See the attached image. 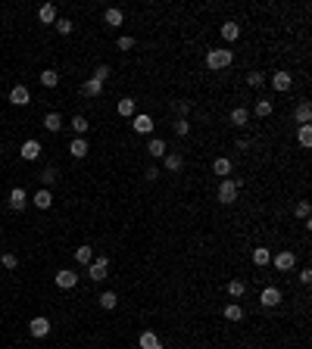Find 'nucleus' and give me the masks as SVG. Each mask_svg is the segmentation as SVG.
<instances>
[{"instance_id": "nucleus-1", "label": "nucleus", "mask_w": 312, "mask_h": 349, "mask_svg": "<svg viewBox=\"0 0 312 349\" xmlns=\"http://www.w3.org/2000/svg\"><path fill=\"white\" fill-rule=\"evenodd\" d=\"M231 63H234V53L225 50V47H218V50H209V53H206V66H209L212 72H218V69H228Z\"/></svg>"}, {"instance_id": "nucleus-2", "label": "nucleus", "mask_w": 312, "mask_h": 349, "mask_svg": "<svg viewBox=\"0 0 312 349\" xmlns=\"http://www.w3.org/2000/svg\"><path fill=\"white\" fill-rule=\"evenodd\" d=\"M237 193H240V184L234 178H222V181H218V203H222V206H231L237 200Z\"/></svg>"}, {"instance_id": "nucleus-3", "label": "nucleus", "mask_w": 312, "mask_h": 349, "mask_svg": "<svg viewBox=\"0 0 312 349\" xmlns=\"http://www.w3.org/2000/svg\"><path fill=\"white\" fill-rule=\"evenodd\" d=\"M106 271H109V259H106V256L91 259V265H88V277H91V281H106Z\"/></svg>"}, {"instance_id": "nucleus-4", "label": "nucleus", "mask_w": 312, "mask_h": 349, "mask_svg": "<svg viewBox=\"0 0 312 349\" xmlns=\"http://www.w3.org/2000/svg\"><path fill=\"white\" fill-rule=\"evenodd\" d=\"M272 87L278 90V94L291 90V87H294V75H291V72H284V69H281V72H275V75H272Z\"/></svg>"}, {"instance_id": "nucleus-5", "label": "nucleus", "mask_w": 312, "mask_h": 349, "mask_svg": "<svg viewBox=\"0 0 312 349\" xmlns=\"http://www.w3.org/2000/svg\"><path fill=\"white\" fill-rule=\"evenodd\" d=\"M28 334H31V337H38V340H41V337H47V334H50V321L44 318V315L31 318V321H28Z\"/></svg>"}, {"instance_id": "nucleus-6", "label": "nucleus", "mask_w": 312, "mask_h": 349, "mask_svg": "<svg viewBox=\"0 0 312 349\" xmlns=\"http://www.w3.org/2000/svg\"><path fill=\"white\" fill-rule=\"evenodd\" d=\"M275 268H278V271H294V265H297V256L291 253V250H284V253H278V256H275Z\"/></svg>"}, {"instance_id": "nucleus-7", "label": "nucleus", "mask_w": 312, "mask_h": 349, "mask_svg": "<svg viewBox=\"0 0 312 349\" xmlns=\"http://www.w3.org/2000/svg\"><path fill=\"white\" fill-rule=\"evenodd\" d=\"M25 206H28V193L22 187H13L9 190V209H13V212H22Z\"/></svg>"}, {"instance_id": "nucleus-8", "label": "nucleus", "mask_w": 312, "mask_h": 349, "mask_svg": "<svg viewBox=\"0 0 312 349\" xmlns=\"http://www.w3.org/2000/svg\"><path fill=\"white\" fill-rule=\"evenodd\" d=\"M78 284V274L72 268H63V271H56V287L60 290H72Z\"/></svg>"}, {"instance_id": "nucleus-9", "label": "nucleus", "mask_w": 312, "mask_h": 349, "mask_svg": "<svg viewBox=\"0 0 312 349\" xmlns=\"http://www.w3.org/2000/svg\"><path fill=\"white\" fill-rule=\"evenodd\" d=\"M259 302H262L265 309H275V306L281 302V290H278V287H265L262 293H259Z\"/></svg>"}, {"instance_id": "nucleus-10", "label": "nucleus", "mask_w": 312, "mask_h": 349, "mask_svg": "<svg viewBox=\"0 0 312 349\" xmlns=\"http://www.w3.org/2000/svg\"><path fill=\"white\" fill-rule=\"evenodd\" d=\"M9 103H13V106H25V103H31L28 87H25V85H16L13 90H9Z\"/></svg>"}, {"instance_id": "nucleus-11", "label": "nucleus", "mask_w": 312, "mask_h": 349, "mask_svg": "<svg viewBox=\"0 0 312 349\" xmlns=\"http://www.w3.org/2000/svg\"><path fill=\"white\" fill-rule=\"evenodd\" d=\"M131 128H134V134H150L153 131V119L144 112V115H134L131 119Z\"/></svg>"}, {"instance_id": "nucleus-12", "label": "nucleus", "mask_w": 312, "mask_h": 349, "mask_svg": "<svg viewBox=\"0 0 312 349\" xmlns=\"http://www.w3.org/2000/svg\"><path fill=\"white\" fill-rule=\"evenodd\" d=\"M19 156H22V159H28V162H31V159H38V156H41V144L31 137V141H25V144L19 147Z\"/></svg>"}, {"instance_id": "nucleus-13", "label": "nucleus", "mask_w": 312, "mask_h": 349, "mask_svg": "<svg viewBox=\"0 0 312 349\" xmlns=\"http://www.w3.org/2000/svg\"><path fill=\"white\" fill-rule=\"evenodd\" d=\"M137 346L141 349H163V340H159L153 331H144L141 337H137Z\"/></svg>"}, {"instance_id": "nucleus-14", "label": "nucleus", "mask_w": 312, "mask_h": 349, "mask_svg": "<svg viewBox=\"0 0 312 349\" xmlns=\"http://www.w3.org/2000/svg\"><path fill=\"white\" fill-rule=\"evenodd\" d=\"M31 203H34V206H38V209H50V206H53V193H50L47 187H41L38 193H34V196H31Z\"/></svg>"}, {"instance_id": "nucleus-15", "label": "nucleus", "mask_w": 312, "mask_h": 349, "mask_svg": "<svg viewBox=\"0 0 312 349\" xmlns=\"http://www.w3.org/2000/svg\"><path fill=\"white\" fill-rule=\"evenodd\" d=\"M88 150H91V147H88L85 137H75V141L69 144V153H72L75 159H85V156H88Z\"/></svg>"}, {"instance_id": "nucleus-16", "label": "nucleus", "mask_w": 312, "mask_h": 349, "mask_svg": "<svg viewBox=\"0 0 312 349\" xmlns=\"http://www.w3.org/2000/svg\"><path fill=\"white\" fill-rule=\"evenodd\" d=\"M103 22H106L109 28H119L122 22H125V13H122V9H115V6H112V9H106V13H103Z\"/></svg>"}, {"instance_id": "nucleus-17", "label": "nucleus", "mask_w": 312, "mask_h": 349, "mask_svg": "<svg viewBox=\"0 0 312 349\" xmlns=\"http://www.w3.org/2000/svg\"><path fill=\"white\" fill-rule=\"evenodd\" d=\"M218 31H222V38H225L228 44L240 38V25H237V22H222V28H218Z\"/></svg>"}, {"instance_id": "nucleus-18", "label": "nucleus", "mask_w": 312, "mask_h": 349, "mask_svg": "<svg viewBox=\"0 0 312 349\" xmlns=\"http://www.w3.org/2000/svg\"><path fill=\"white\" fill-rule=\"evenodd\" d=\"M294 119H297L300 125H309V119H312V103H309V100H303V103H300V106H297Z\"/></svg>"}, {"instance_id": "nucleus-19", "label": "nucleus", "mask_w": 312, "mask_h": 349, "mask_svg": "<svg viewBox=\"0 0 312 349\" xmlns=\"http://www.w3.org/2000/svg\"><path fill=\"white\" fill-rule=\"evenodd\" d=\"M38 19L44 22V25H53V22H56V6H53V3H44V6L38 9Z\"/></svg>"}, {"instance_id": "nucleus-20", "label": "nucleus", "mask_w": 312, "mask_h": 349, "mask_svg": "<svg viewBox=\"0 0 312 349\" xmlns=\"http://www.w3.org/2000/svg\"><path fill=\"white\" fill-rule=\"evenodd\" d=\"M147 153L153 156V159H163V156H166V141H159V137H153V141L147 144Z\"/></svg>"}, {"instance_id": "nucleus-21", "label": "nucleus", "mask_w": 312, "mask_h": 349, "mask_svg": "<svg viewBox=\"0 0 312 349\" xmlns=\"http://www.w3.org/2000/svg\"><path fill=\"white\" fill-rule=\"evenodd\" d=\"M163 166H166V172H181L184 159H181L178 153H166V156H163Z\"/></svg>"}, {"instance_id": "nucleus-22", "label": "nucleus", "mask_w": 312, "mask_h": 349, "mask_svg": "<svg viewBox=\"0 0 312 349\" xmlns=\"http://www.w3.org/2000/svg\"><path fill=\"white\" fill-rule=\"evenodd\" d=\"M247 122H250V112H247V106H237V109H231V125L244 128Z\"/></svg>"}, {"instance_id": "nucleus-23", "label": "nucleus", "mask_w": 312, "mask_h": 349, "mask_svg": "<svg viewBox=\"0 0 312 349\" xmlns=\"http://www.w3.org/2000/svg\"><path fill=\"white\" fill-rule=\"evenodd\" d=\"M269 262H272V253L265 250V247H256V250H253V265H259V268H265Z\"/></svg>"}, {"instance_id": "nucleus-24", "label": "nucleus", "mask_w": 312, "mask_h": 349, "mask_svg": "<svg viewBox=\"0 0 312 349\" xmlns=\"http://www.w3.org/2000/svg\"><path fill=\"white\" fill-rule=\"evenodd\" d=\"M91 259H94V250H91L88 243H82V247L75 250V262L78 265H91Z\"/></svg>"}, {"instance_id": "nucleus-25", "label": "nucleus", "mask_w": 312, "mask_h": 349, "mask_svg": "<svg viewBox=\"0 0 312 349\" xmlns=\"http://www.w3.org/2000/svg\"><path fill=\"white\" fill-rule=\"evenodd\" d=\"M97 299H100V306H103V309H115V306H119V296H115L112 290H103Z\"/></svg>"}, {"instance_id": "nucleus-26", "label": "nucleus", "mask_w": 312, "mask_h": 349, "mask_svg": "<svg viewBox=\"0 0 312 349\" xmlns=\"http://www.w3.org/2000/svg\"><path fill=\"white\" fill-rule=\"evenodd\" d=\"M225 321H244V309H240L237 302H231V306H225Z\"/></svg>"}, {"instance_id": "nucleus-27", "label": "nucleus", "mask_w": 312, "mask_h": 349, "mask_svg": "<svg viewBox=\"0 0 312 349\" xmlns=\"http://www.w3.org/2000/svg\"><path fill=\"white\" fill-rule=\"evenodd\" d=\"M82 90H85L88 97H100V94H103V81L91 78V81H85V87H82Z\"/></svg>"}, {"instance_id": "nucleus-28", "label": "nucleus", "mask_w": 312, "mask_h": 349, "mask_svg": "<svg viewBox=\"0 0 312 349\" xmlns=\"http://www.w3.org/2000/svg\"><path fill=\"white\" fill-rule=\"evenodd\" d=\"M44 128H47V131H60V128H63V115H60V112H47Z\"/></svg>"}, {"instance_id": "nucleus-29", "label": "nucleus", "mask_w": 312, "mask_h": 349, "mask_svg": "<svg viewBox=\"0 0 312 349\" xmlns=\"http://www.w3.org/2000/svg\"><path fill=\"white\" fill-rule=\"evenodd\" d=\"M212 172H215V174H231V159L215 156V159H212Z\"/></svg>"}, {"instance_id": "nucleus-30", "label": "nucleus", "mask_w": 312, "mask_h": 349, "mask_svg": "<svg viewBox=\"0 0 312 349\" xmlns=\"http://www.w3.org/2000/svg\"><path fill=\"white\" fill-rule=\"evenodd\" d=\"M119 115H122V119H134V100L131 97L119 100Z\"/></svg>"}, {"instance_id": "nucleus-31", "label": "nucleus", "mask_w": 312, "mask_h": 349, "mask_svg": "<svg viewBox=\"0 0 312 349\" xmlns=\"http://www.w3.org/2000/svg\"><path fill=\"white\" fill-rule=\"evenodd\" d=\"M297 141H300V147H312V128L309 125H300V131H297Z\"/></svg>"}, {"instance_id": "nucleus-32", "label": "nucleus", "mask_w": 312, "mask_h": 349, "mask_svg": "<svg viewBox=\"0 0 312 349\" xmlns=\"http://www.w3.org/2000/svg\"><path fill=\"white\" fill-rule=\"evenodd\" d=\"M41 85L44 87H56V85H60V75H56L53 69H44V72H41Z\"/></svg>"}, {"instance_id": "nucleus-33", "label": "nucleus", "mask_w": 312, "mask_h": 349, "mask_svg": "<svg viewBox=\"0 0 312 349\" xmlns=\"http://www.w3.org/2000/svg\"><path fill=\"white\" fill-rule=\"evenodd\" d=\"M244 293H247V284H244V281H228V296L240 299Z\"/></svg>"}, {"instance_id": "nucleus-34", "label": "nucleus", "mask_w": 312, "mask_h": 349, "mask_svg": "<svg viewBox=\"0 0 312 349\" xmlns=\"http://www.w3.org/2000/svg\"><path fill=\"white\" fill-rule=\"evenodd\" d=\"M69 125H72V131H75V134H85V131H88V128H91V122L85 119V115H75V119H72V122H69Z\"/></svg>"}, {"instance_id": "nucleus-35", "label": "nucleus", "mask_w": 312, "mask_h": 349, "mask_svg": "<svg viewBox=\"0 0 312 349\" xmlns=\"http://www.w3.org/2000/svg\"><path fill=\"white\" fill-rule=\"evenodd\" d=\"M272 109H275V106H272V100H259V103H256V115H259V119H269Z\"/></svg>"}, {"instance_id": "nucleus-36", "label": "nucleus", "mask_w": 312, "mask_h": 349, "mask_svg": "<svg viewBox=\"0 0 312 349\" xmlns=\"http://www.w3.org/2000/svg\"><path fill=\"white\" fill-rule=\"evenodd\" d=\"M294 215H297V218H303V222H309V203H306V200H300V203L294 206Z\"/></svg>"}, {"instance_id": "nucleus-37", "label": "nucleus", "mask_w": 312, "mask_h": 349, "mask_svg": "<svg viewBox=\"0 0 312 349\" xmlns=\"http://www.w3.org/2000/svg\"><path fill=\"white\" fill-rule=\"evenodd\" d=\"M175 134L178 137H188L191 134V122L188 119H175Z\"/></svg>"}, {"instance_id": "nucleus-38", "label": "nucleus", "mask_w": 312, "mask_h": 349, "mask_svg": "<svg viewBox=\"0 0 312 349\" xmlns=\"http://www.w3.org/2000/svg\"><path fill=\"white\" fill-rule=\"evenodd\" d=\"M53 25H56V31H60V34H72V28H75L72 19H56Z\"/></svg>"}, {"instance_id": "nucleus-39", "label": "nucleus", "mask_w": 312, "mask_h": 349, "mask_svg": "<svg viewBox=\"0 0 312 349\" xmlns=\"http://www.w3.org/2000/svg\"><path fill=\"white\" fill-rule=\"evenodd\" d=\"M247 85H250V87H262V85H265V75H262V72H250V75H247Z\"/></svg>"}, {"instance_id": "nucleus-40", "label": "nucleus", "mask_w": 312, "mask_h": 349, "mask_svg": "<svg viewBox=\"0 0 312 349\" xmlns=\"http://www.w3.org/2000/svg\"><path fill=\"white\" fill-rule=\"evenodd\" d=\"M0 262H3V268H9V271H13L16 265H19V259H16L13 253H3V259H0Z\"/></svg>"}, {"instance_id": "nucleus-41", "label": "nucleus", "mask_w": 312, "mask_h": 349, "mask_svg": "<svg viewBox=\"0 0 312 349\" xmlns=\"http://www.w3.org/2000/svg\"><path fill=\"white\" fill-rule=\"evenodd\" d=\"M134 47V38H128V34H122L119 38V50H131Z\"/></svg>"}, {"instance_id": "nucleus-42", "label": "nucleus", "mask_w": 312, "mask_h": 349, "mask_svg": "<svg viewBox=\"0 0 312 349\" xmlns=\"http://www.w3.org/2000/svg\"><path fill=\"white\" fill-rule=\"evenodd\" d=\"M94 78H97V81H106V78H109V66H97Z\"/></svg>"}, {"instance_id": "nucleus-43", "label": "nucleus", "mask_w": 312, "mask_h": 349, "mask_svg": "<svg viewBox=\"0 0 312 349\" xmlns=\"http://www.w3.org/2000/svg\"><path fill=\"white\" fill-rule=\"evenodd\" d=\"M41 181H44V184H53V181H56V169H47V172L41 174Z\"/></svg>"}, {"instance_id": "nucleus-44", "label": "nucleus", "mask_w": 312, "mask_h": 349, "mask_svg": "<svg viewBox=\"0 0 312 349\" xmlns=\"http://www.w3.org/2000/svg\"><path fill=\"white\" fill-rule=\"evenodd\" d=\"M300 284H312V268H303V271H300Z\"/></svg>"}, {"instance_id": "nucleus-45", "label": "nucleus", "mask_w": 312, "mask_h": 349, "mask_svg": "<svg viewBox=\"0 0 312 349\" xmlns=\"http://www.w3.org/2000/svg\"><path fill=\"white\" fill-rule=\"evenodd\" d=\"M188 112H191V103H188V100H184V103H178V119H184Z\"/></svg>"}, {"instance_id": "nucleus-46", "label": "nucleus", "mask_w": 312, "mask_h": 349, "mask_svg": "<svg viewBox=\"0 0 312 349\" xmlns=\"http://www.w3.org/2000/svg\"><path fill=\"white\" fill-rule=\"evenodd\" d=\"M144 178H147V181H156V178H159V169H153V166H150V169L144 172Z\"/></svg>"}, {"instance_id": "nucleus-47", "label": "nucleus", "mask_w": 312, "mask_h": 349, "mask_svg": "<svg viewBox=\"0 0 312 349\" xmlns=\"http://www.w3.org/2000/svg\"><path fill=\"white\" fill-rule=\"evenodd\" d=\"M0 234H3V228H0Z\"/></svg>"}]
</instances>
